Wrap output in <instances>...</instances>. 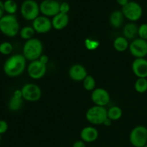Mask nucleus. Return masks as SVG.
Masks as SVG:
<instances>
[{
	"label": "nucleus",
	"instance_id": "21",
	"mask_svg": "<svg viewBox=\"0 0 147 147\" xmlns=\"http://www.w3.org/2000/svg\"><path fill=\"white\" fill-rule=\"evenodd\" d=\"M129 43L128 40L124 37H118L113 41V47L116 51L119 53H123L129 49Z\"/></svg>",
	"mask_w": 147,
	"mask_h": 147
},
{
	"label": "nucleus",
	"instance_id": "7",
	"mask_svg": "<svg viewBox=\"0 0 147 147\" xmlns=\"http://www.w3.org/2000/svg\"><path fill=\"white\" fill-rule=\"evenodd\" d=\"M129 141L134 147H144L147 144V128L139 125L134 128L129 135Z\"/></svg>",
	"mask_w": 147,
	"mask_h": 147
},
{
	"label": "nucleus",
	"instance_id": "32",
	"mask_svg": "<svg viewBox=\"0 0 147 147\" xmlns=\"http://www.w3.org/2000/svg\"><path fill=\"white\" fill-rule=\"evenodd\" d=\"M38 60L45 65H47V63H48L49 61L48 57H47V55H42Z\"/></svg>",
	"mask_w": 147,
	"mask_h": 147
},
{
	"label": "nucleus",
	"instance_id": "26",
	"mask_svg": "<svg viewBox=\"0 0 147 147\" xmlns=\"http://www.w3.org/2000/svg\"><path fill=\"white\" fill-rule=\"evenodd\" d=\"M83 88H84L86 90L93 91L94 89H96V80H95L94 78H93V76H88H88H86V78L83 80Z\"/></svg>",
	"mask_w": 147,
	"mask_h": 147
},
{
	"label": "nucleus",
	"instance_id": "3",
	"mask_svg": "<svg viewBox=\"0 0 147 147\" xmlns=\"http://www.w3.org/2000/svg\"><path fill=\"white\" fill-rule=\"evenodd\" d=\"M43 45L42 42L37 38L27 40L22 49L23 55L27 60L34 61L38 60L42 55Z\"/></svg>",
	"mask_w": 147,
	"mask_h": 147
},
{
	"label": "nucleus",
	"instance_id": "38",
	"mask_svg": "<svg viewBox=\"0 0 147 147\" xmlns=\"http://www.w3.org/2000/svg\"><path fill=\"white\" fill-rule=\"evenodd\" d=\"M146 9H147V4H146Z\"/></svg>",
	"mask_w": 147,
	"mask_h": 147
},
{
	"label": "nucleus",
	"instance_id": "14",
	"mask_svg": "<svg viewBox=\"0 0 147 147\" xmlns=\"http://www.w3.org/2000/svg\"><path fill=\"white\" fill-rule=\"evenodd\" d=\"M134 74L138 78H147V60L146 58H135L131 65Z\"/></svg>",
	"mask_w": 147,
	"mask_h": 147
},
{
	"label": "nucleus",
	"instance_id": "10",
	"mask_svg": "<svg viewBox=\"0 0 147 147\" xmlns=\"http://www.w3.org/2000/svg\"><path fill=\"white\" fill-rule=\"evenodd\" d=\"M60 4L57 0H42L40 4V12L45 17H55L60 13Z\"/></svg>",
	"mask_w": 147,
	"mask_h": 147
},
{
	"label": "nucleus",
	"instance_id": "33",
	"mask_svg": "<svg viewBox=\"0 0 147 147\" xmlns=\"http://www.w3.org/2000/svg\"><path fill=\"white\" fill-rule=\"evenodd\" d=\"M4 1H1L0 0V20L1 19V17L4 15Z\"/></svg>",
	"mask_w": 147,
	"mask_h": 147
},
{
	"label": "nucleus",
	"instance_id": "4",
	"mask_svg": "<svg viewBox=\"0 0 147 147\" xmlns=\"http://www.w3.org/2000/svg\"><path fill=\"white\" fill-rule=\"evenodd\" d=\"M40 4L35 0H24L20 6V13L24 20L33 21L40 16Z\"/></svg>",
	"mask_w": 147,
	"mask_h": 147
},
{
	"label": "nucleus",
	"instance_id": "1",
	"mask_svg": "<svg viewBox=\"0 0 147 147\" xmlns=\"http://www.w3.org/2000/svg\"><path fill=\"white\" fill-rule=\"evenodd\" d=\"M27 60L23 55L15 54L6 60L3 65V70L7 76L16 78L21 76L27 65Z\"/></svg>",
	"mask_w": 147,
	"mask_h": 147
},
{
	"label": "nucleus",
	"instance_id": "34",
	"mask_svg": "<svg viewBox=\"0 0 147 147\" xmlns=\"http://www.w3.org/2000/svg\"><path fill=\"white\" fill-rule=\"evenodd\" d=\"M129 0H116V2H117L119 5L121 6L122 7H124L125 5H126V4L129 3Z\"/></svg>",
	"mask_w": 147,
	"mask_h": 147
},
{
	"label": "nucleus",
	"instance_id": "27",
	"mask_svg": "<svg viewBox=\"0 0 147 147\" xmlns=\"http://www.w3.org/2000/svg\"><path fill=\"white\" fill-rule=\"evenodd\" d=\"M13 51V45L9 42H3L0 44V53L4 55H9Z\"/></svg>",
	"mask_w": 147,
	"mask_h": 147
},
{
	"label": "nucleus",
	"instance_id": "16",
	"mask_svg": "<svg viewBox=\"0 0 147 147\" xmlns=\"http://www.w3.org/2000/svg\"><path fill=\"white\" fill-rule=\"evenodd\" d=\"M80 135L85 143H91L98 138V131L93 126H86L82 129Z\"/></svg>",
	"mask_w": 147,
	"mask_h": 147
},
{
	"label": "nucleus",
	"instance_id": "13",
	"mask_svg": "<svg viewBox=\"0 0 147 147\" xmlns=\"http://www.w3.org/2000/svg\"><path fill=\"white\" fill-rule=\"evenodd\" d=\"M35 32L38 34H45L53 28L52 21L50 18L44 15H40L32 21V26Z\"/></svg>",
	"mask_w": 147,
	"mask_h": 147
},
{
	"label": "nucleus",
	"instance_id": "35",
	"mask_svg": "<svg viewBox=\"0 0 147 147\" xmlns=\"http://www.w3.org/2000/svg\"><path fill=\"white\" fill-rule=\"evenodd\" d=\"M112 123V121L111 120V119H109V118H107V119L105 120L104 123H103V125H104L105 126H110L111 125Z\"/></svg>",
	"mask_w": 147,
	"mask_h": 147
},
{
	"label": "nucleus",
	"instance_id": "11",
	"mask_svg": "<svg viewBox=\"0 0 147 147\" xmlns=\"http://www.w3.org/2000/svg\"><path fill=\"white\" fill-rule=\"evenodd\" d=\"M47 66L39 60L30 62L27 67V73L31 78L39 80L45 75Z\"/></svg>",
	"mask_w": 147,
	"mask_h": 147
},
{
	"label": "nucleus",
	"instance_id": "18",
	"mask_svg": "<svg viewBox=\"0 0 147 147\" xmlns=\"http://www.w3.org/2000/svg\"><path fill=\"white\" fill-rule=\"evenodd\" d=\"M23 104V98L21 90H17L9 99L8 103L9 109L11 111H17L22 108Z\"/></svg>",
	"mask_w": 147,
	"mask_h": 147
},
{
	"label": "nucleus",
	"instance_id": "6",
	"mask_svg": "<svg viewBox=\"0 0 147 147\" xmlns=\"http://www.w3.org/2000/svg\"><path fill=\"white\" fill-rule=\"evenodd\" d=\"M121 11L125 18L131 22L139 20L143 15L142 7L135 1H129L126 5L122 7Z\"/></svg>",
	"mask_w": 147,
	"mask_h": 147
},
{
	"label": "nucleus",
	"instance_id": "23",
	"mask_svg": "<svg viewBox=\"0 0 147 147\" xmlns=\"http://www.w3.org/2000/svg\"><path fill=\"white\" fill-rule=\"evenodd\" d=\"M19 34H20L21 38L26 40V41H27V40L33 38L34 34H35V31H34V28L32 27L25 26V27L20 29Z\"/></svg>",
	"mask_w": 147,
	"mask_h": 147
},
{
	"label": "nucleus",
	"instance_id": "22",
	"mask_svg": "<svg viewBox=\"0 0 147 147\" xmlns=\"http://www.w3.org/2000/svg\"><path fill=\"white\" fill-rule=\"evenodd\" d=\"M123 111L119 106H112L109 110H107V116L109 119L113 121H118L121 118Z\"/></svg>",
	"mask_w": 147,
	"mask_h": 147
},
{
	"label": "nucleus",
	"instance_id": "15",
	"mask_svg": "<svg viewBox=\"0 0 147 147\" xmlns=\"http://www.w3.org/2000/svg\"><path fill=\"white\" fill-rule=\"evenodd\" d=\"M68 75L70 78L76 82L83 81L88 76L86 67L80 64H75L70 67Z\"/></svg>",
	"mask_w": 147,
	"mask_h": 147
},
{
	"label": "nucleus",
	"instance_id": "19",
	"mask_svg": "<svg viewBox=\"0 0 147 147\" xmlns=\"http://www.w3.org/2000/svg\"><path fill=\"white\" fill-rule=\"evenodd\" d=\"M139 27L134 22H129L123 27V37L127 40H134L138 35Z\"/></svg>",
	"mask_w": 147,
	"mask_h": 147
},
{
	"label": "nucleus",
	"instance_id": "8",
	"mask_svg": "<svg viewBox=\"0 0 147 147\" xmlns=\"http://www.w3.org/2000/svg\"><path fill=\"white\" fill-rule=\"evenodd\" d=\"M23 99L30 102H35L40 99L42 90L37 85L34 83H26L21 88Z\"/></svg>",
	"mask_w": 147,
	"mask_h": 147
},
{
	"label": "nucleus",
	"instance_id": "28",
	"mask_svg": "<svg viewBox=\"0 0 147 147\" xmlns=\"http://www.w3.org/2000/svg\"><path fill=\"white\" fill-rule=\"evenodd\" d=\"M138 35L139 36V38L147 40V23H144L139 26Z\"/></svg>",
	"mask_w": 147,
	"mask_h": 147
},
{
	"label": "nucleus",
	"instance_id": "25",
	"mask_svg": "<svg viewBox=\"0 0 147 147\" xmlns=\"http://www.w3.org/2000/svg\"><path fill=\"white\" fill-rule=\"evenodd\" d=\"M134 88L137 93H144L147 91V79L138 78L134 83Z\"/></svg>",
	"mask_w": 147,
	"mask_h": 147
},
{
	"label": "nucleus",
	"instance_id": "24",
	"mask_svg": "<svg viewBox=\"0 0 147 147\" xmlns=\"http://www.w3.org/2000/svg\"><path fill=\"white\" fill-rule=\"evenodd\" d=\"M4 8L7 14H14L18 9V5L14 0H5L4 1Z\"/></svg>",
	"mask_w": 147,
	"mask_h": 147
},
{
	"label": "nucleus",
	"instance_id": "12",
	"mask_svg": "<svg viewBox=\"0 0 147 147\" xmlns=\"http://www.w3.org/2000/svg\"><path fill=\"white\" fill-rule=\"evenodd\" d=\"M91 100L96 106L105 107L110 102V94L109 92L102 88H97L91 93Z\"/></svg>",
	"mask_w": 147,
	"mask_h": 147
},
{
	"label": "nucleus",
	"instance_id": "36",
	"mask_svg": "<svg viewBox=\"0 0 147 147\" xmlns=\"http://www.w3.org/2000/svg\"><path fill=\"white\" fill-rule=\"evenodd\" d=\"M0 142H1V134H0Z\"/></svg>",
	"mask_w": 147,
	"mask_h": 147
},
{
	"label": "nucleus",
	"instance_id": "31",
	"mask_svg": "<svg viewBox=\"0 0 147 147\" xmlns=\"http://www.w3.org/2000/svg\"><path fill=\"white\" fill-rule=\"evenodd\" d=\"M73 147H86V143L82 140L76 141L73 144Z\"/></svg>",
	"mask_w": 147,
	"mask_h": 147
},
{
	"label": "nucleus",
	"instance_id": "17",
	"mask_svg": "<svg viewBox=\"0 0 147 147\" xmlns=\"http://www.w3.org/2000/svg\"><path fill=\"white\" fill-rule=\"evenodd\" d=\"M53 28L56 30H62L65 28L69 23V16L67 14L58 13L52 19Z\"/></svg>",
	"mask_w": 147,
	"mask_h": 147
},
{
	"label": "nucleus",
	"instance_id": "30",
	"mask_svg": "<svg viewBox=\"0 0 147 147\" xmlns=\"http://www.w3.org/2000/svg\"><path fill=\"white\" fill-rule=\"evenodd\" d=\"M8 123L4 120H0V134H4L8 130Z\"/></svg>",
	"mask_w": 147,
	"mask_h": 147
},
{
	"label": "nucleus",
	"instance_id": "20",
	"mask_svg": "<svg viewBox=\"0 0 147 147\" xmlns=\"http://www.w3.org/2000/svg\"><path fill=\"white\" fill-rule=\"evenodd\" d=\"M124 16L122 13L121 10H115L112 11L109 17V22L112 27L118 29L122 26L124 20Z\"/></svg>",
	"mask_w": 147,
	"mask_h": 147
},
{
	"label": "nucleus",
	"instance_id": "37",
	"mask_svg": "<svg viewBox=\"0 0 147 147\" xmlns=\"http://www.w3.org/2000/svg\"><path fill=\"white\" fill-rule=\"evenodd\" d=\"M144 147H147V144H146V145H145V146H144Z\"/></svg>",
	"mask_w": 147,
	"mask_h": 147
},
{
	"label": "nucleus",
	"instance_id": "2",
	"mask_svg": "<svg viewBox=\"0 0 147 147\" xmlns=\"http://www.w3.org/2000/svg\"><path fill=\"white\" fill-rule=\"evenodd\" d=\"M20 23L14 14H6L0 20V31L9 37H15L20 33Z\"/></svg>",
	"mask_w": 147,
	"mask_h": 147
},
{
	"label": "nucleus",
	"instance_id": "29",
	"mask_svg": "<svg viewBox=\"0 0 147 147\" xmlns=\"http://www.w3.org/2000/svg\"><path fill=\"white\" fill-rule=\"evenodd\" d=\"M70 9V4L67 2H62L60 4V12L64 13V14H67Z\"/></svg>",
	"mask_w": 147,
	"mask_h": 147
},
{
	"label": "nucleus",
	"instance_id": "9",
	"mask_svg": "<svg viewBox=\"0 0 147 147\" xmlns=\"http://www.w3.org/2000/svg\"><path fill=\"white\" fill-rule=\"evenodd\" d=\"M129 52L135 58H145L147 56V40L136 38L129 44Z\"/></svg>",
	"mask_w": 147,
	"mask_h": 147
},
{
	"label": "nucleus",
	"instance_id": "5",
	"mask_svg": "<svg viewBox=\"0 0 147 147\" xmlns=\"http://www.w3.org/2000/svg\"><path fill=\"white\" fill-rule=\"evenodd\" d=\"M88 121L93 125L103 124L105 120L108 118L107 109L103 106H92L88 109L86 113Z\"/></svg>",
	"mask_w": 147,
	"mask_h": 147
}]
</instances>
